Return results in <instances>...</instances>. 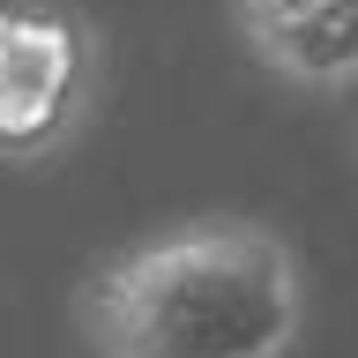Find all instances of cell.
I'll return each mask as SVG.
<instances>
[{"instance_id": "obj_1", "label": "cell", "mask_w": 358, "mask_h": 358, "mask_svg": "<svg viewBox=\"0 0 358 358\" xmlns=\"http://www.w3.org/2000/svg\"><path fill=\"white\" fill-rule=\"evenodd\" d=\"M306 321V284L268 224L201 217L112 254L83 284L97 358H284Z\"/></svg>"}, {"instance_id": "obj_2", "label": "cell", "mask_w": 358, "mask_h": 358, "mask_svg": "<svg viewBox=\"0 0 358 358\" xmlns=\"http://www.w3.org/2000/svg\"><path fill=\"white\" fill-rule=\"evenodd\" d=\"M105 60L60 8H0V164H45L97 105Z\"/></svg>"}, {"instance_id": "obj_3", "label": "cell", "mask_w": 358, "mask_h": 358, "mask_svg": "<svg viewBox=\"0 0 358 358\" xmlns=\"http://www.w3.org/2000/svg\"><path fill=\"white\" fill-rule=\"evenodd\" d=\"M246 52L299 90H358V0H231Z\"/></svg>"}, {"instance_id": "obj_4", "label": "cell", "mask_w": 358, "mask_h": 358, "mask_svg": "<svg viewBox=\"0 0 358 358\" xmlns=\"http://www.w3.org/2000/svg\"><path fill=\"white\" fill-rule=\"evenodd\" d=\"M351 150H358V112H351Z\"/></svg>"}]
</instances>
